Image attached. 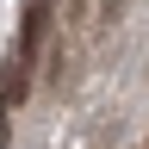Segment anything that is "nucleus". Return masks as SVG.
Segmentation results:
<instances>
[{
	"label": "nucleus",
	"mask_w": 149,
	"mask_h": 149,
	"mask_svg": "<svg viewBox=\"0 0 149 149\" xmlns=\"http://www.w3.org/2000/svg\"><path fill=\"white\" fill-rule=\"evenodd\" d=\"M50 31V0H31L25 6V31H19V44H25V56H37V44H44Z\"/></svg>",
	"instance_id": "nucleus-1"
},
{
	"label": "nucleus",
	"mask_w": 149,
	"mask_h": 149,
	"mask_svg": "<svg viewBox=\"0 0 149 149\" xmlns=\"http://www.w3.org/2000/svg\"><path fill=\"white\" fill-rule=\"evenodd\" d=\"M19 100H25V74H19V68H13V74H6V81H0V106H6V112H13Z\"/></svg>",
	"instance_id": "nucleus-2"
}]
</instances>
